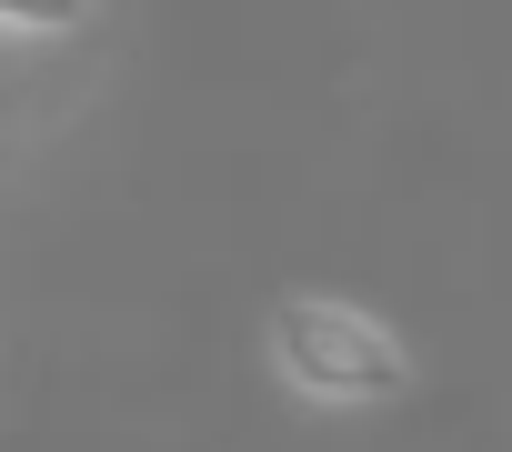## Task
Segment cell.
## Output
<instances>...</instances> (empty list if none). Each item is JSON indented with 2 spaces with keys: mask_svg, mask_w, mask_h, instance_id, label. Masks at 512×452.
<instances>
[{
  "mask_svg": "<svg viewBox=\"0 0 512 452\" xmlns=\"http://www.w3.org/2000/svg\"><path fill=\"white\" fill-rule=\"evenodd\" d=\"M272 352H282V372H292L312 402H382V392L412 382L402 342H392L382 322L342 312V302H282V312H272Z\"/></svg>",
  "mask_w": 512,
  "mask_h": 452,
  "instance_id": "cell-1",
  "label": "cell"
},
{
  "mask_svg": "<svg viewBox=\"0 0 512 452\" xmlns=\"http://www.w3.org/2000/svg\"><path fill=\"white\" fill-rule=\"evenodd\" d=\"M91 11V0H0V21H21V31H71Z\"/></svg>",
  "mask_w": 512,
  "mask_h": 452,
  "instance_id": "cell-2",
  "label": "cell"
}]
</instances>
